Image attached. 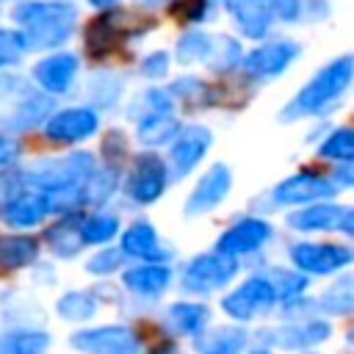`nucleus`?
<instances>
[{"mask_svg":"<svg viewBox=\"0 0 354 354\" xmlns=\"http://www.w3.org/2000/svg\"><path fill=\"white\" fill-rule=\"evenodd\" d=\"M321 304H324V310H329V313H348V310H351V304H354L351 279H348V277L337 279V282L324 293Z\"/></svg>","mask_w":354,"mask_h":354,"instance_id":"obj_27","label":"nucleus"},{"mask_svg":"<svg viewBox=\"0 0 354 354\" xmlns=\"http://www.w3.org/2000/svg\"><path fill=\"white\" fill-rule=\"evenodd\" d=\"M274 299H277L274 285L266 277H252L224 299V310L238 321H249L252 315L268 310L274 304Z\"/></svg>","mask_w":354,"mask_h":354,"instance_id":"obj_4","label":"nucleus"},{"mask_svg":"<svg viewBox=\"0 0 354 354\" xmlns=\"http://www.w3.org/2000/svg\"><path fill=\"white\" fill-rule=\"evenodd\" d=\"M11 191H14V183H11L8 177H0V207H3V210H6V205H8Z\"/></svg>","mask_w":354,"mask_h":354,"instance_id":"obj_40","label":"nucleus"},{"mask_svg":"<svg viewBox=\"0 0 354 354\" xmlns=\"http://www.w3.org/2000/svg\"><path fill=\"white\" fill-rule=\"evenodd\" d=\"M97 130V116L88 108H69L53 116L44 127V133L55 141H80Z\"/></svg>","mask_w":354,"mask_h":354,"instance_id":"obj_10","label":"nucleus"},{"mask_svg":"<svg viewBox=\"0 0 354 354\" xmlns=\"http://www.w3.org/2000/svg\"><path fill=\"white\" fill-rule=\"evenodd\" d=\"M321 155L326 158H340V160H351L354 158V133L348 127H340L337 133H332L324 147H321Z\"/></svg>","mask_w":354,"mask_h":354,"instance_id":"obj_30","label":"nucleus"},{"mask_svg":"<svg viewBox=\"0 0 354 354\" xmlns=\"http://www.w3.org/2000/svg\"><path fill=\"white\" fill-rule=\"evenodd\" d=\"M14 19L25 28V41L33 47H53L61 44L69 36V28L75 22V8L58 6V3H36L28 0L17 6Z\"/></svg>","mask_w":354,"mask_h":354,"instance_id":"obj_1","label":"nucleus"},{"mask_svg":"<svg viewBox=\"0 0 354 354\" xmlns=\"http://www.w3.org/2000/svg\"><path fill=\"white\" fill-rule=\"evenodd\" d=\"M177 130H180V124L174 119H169V116H149V119L141 122L138 138L144 144H169V141L177 138Z\"/></svg>","mask_w":354,"mask_h":354,"instance_id":"obj_23","label":"nucleus"},{"mask_svg":"<svg viewBox=\"0 0 354 354\" xmlns=\"http://www.w3.org/2000/svg\"><path fill=\"white\" fill-rule=\"evenodd\" d=\"M111 28L116 33H144L147 28L155 25V17L147 14H130V11H116V14H105Z\"/></svg>","mask_w":354,"mask_h":354,"instance_id":"obj_29","label":"nucleus"},{"mask_svg":"<svg viewBox=\"0 0 354 354\" xmlns=\"http://www.w3.org/2000/svg\"><path fill=\"white\" fill-rule=\"evenodd\" d=\"M58 313L66 318V321H86L91 313H94V301L91 296L86 293H69L58 301Z\"/></svg>","mask_w":354,"mask_h":354,"instance_id":"obj_31","label":"nucleus"},{"mask_svg":"<svg viewBox=\"0 0 354 354\" xmlns=\"http://www.w3.org/2000/svg\"><path fill=\"white\" fill-rule=\"evenodd\" d=\"M75 69H77V58L64 53V55H53V58H44L36 64L33 69V77L39 80V86H44L47 91H66L72 77H75Z\"/></svg>","mask_w":354,"mask_h":354,"instance_id":"obj_14","label":"nucleus"},{"mask_svg":"<svg viewBox=\"0 0 354 354\" xmlns=\"http://www.w3.org/2000/svg\"><path fill=\"white\" fill-rule=\"evenodd\" d=\"M166 185V166L155 158V155H141L136 158V169L130 174L127 191L136 202H152L160 196Z\"/></svg>","mask_w":354,"mask_h":354,"instance_id":"obj_8","label":"nucleus"},{"mask_svg":"<svg viewBox=\"0 0 354 354\" xmlns=\"http://www.w3.org/2000/svg\"><path fill=\"white\" fill-rule=\"evenodd\" d=\"M44 213H50V205H47V194H22L17 199H11L6 205V221L11 227H30L36 221L44 218Z\"/></svg>","mask_w":354,"mask_h":354,"instance_id":"obj_17","label":"nucleus"},{"mask_svg":"<svg viewBox=\"0 0 354 354\" xmlns=\"http://www.w3.org/2000/svg\"><path fill=\"white\" fill-rule=\"evenodd\" d=\"M39 246L28 235H3L0 238V266L3 268H22L36 257Z\"/></svg>","mask_w":354,"mask_h":354,"instance_id":"obj_19","label":"nucleus"},{"mask_svg":"<svg viewBox=\"0 0 354 354\" xmlns=\"http://www.w3.org/2000/svg\"><path fill=\"white\" fill-rule=\"evenodd\" d=\"M332 191H335V185L326 183V180H321V177L296 174V177H290V180H285V183L277 185L274 199L282 202V205H296V202H313V199L326 196Z\"/></svg>","mask_w":354,"mask_h":354,"instance_id":"obj_13","label":"nucleus"},{"mask_svg":"<svg viewBox=\"0 0 354 354\" xmlns=\"http://www.w3.org/2000/svg\"><path fill=\"white\" fill-rule=\"evenodd\" d=\"M293 55H296V44H290V41H271V44L249 53L246 61H243V69L249 75H257V77L277 75V72H282L290 64Z\"/></svg>","mask_w":354,"mask_h":354,"instance_id":"obj_12","label":"nucleus"},{"mask_svg":"<svg viewBox=\"0 0 354 354\" xmlns=\"http://www.w3.org/2000/svg\"><path fill=\"white\" fill-rule=\"evenodd\" d=\"M47 243H50V249H53L55 254H61V257H72V254L86 243V241H83L80 218L72 216V218L55 224L53 230H47Z\"/></svg>","mask_w":354,"mask_h":354,"instance_id":"obj_18","label":"nucleus"},{"mask_svg":"<svg viewBox=\"0 0 354 354\" xmlns=\"http://www.w3.org/2000/svg\"><path fill=\"white\" fill-rule=\"evenodd\" d=\"M113 39H116V30L111 28L108 17H97L88 28H86V47L94 58H102L105 53H111L113 47Z\"/></svg>","mask_w":354,"mask_h":354,"instance_id":"obj_24","label":"nucleus"},{"mask_svg":"<svg viewBox=\"0 0 354 354\" xmlns=\"http://www.w3.org/2000/svg\"><path fill=\"white\" fill-rule=\"evenodd\" d=\"M351 72H354V64H351V58L348 55H343V58H337V61H332L326 69H321L299 94H296V100L290 102V108H285L282 111V116L288 119V116H299V113H315V111H321V108H326L346 86H348V80H351Z\"/></svg>","mask_w":354,"mask_h":354,"instance_id":"obj_2","label":"nucleus"},{"mask_svg":"<svg viewBox=\"0 0 354 354\" xmlns=\"http://www.w3.org/2000/svg\"><path fill=\"white\" fill-rule=\"evenodd\" d=\"M268 232H271V230H268L266 221H260V218H243V221H238L235 227H230V230L218 238L216 249H218V254H224V257L246 254V252L257 249L260 243H266Z\"/></svg>","mask_w":354,"mask_h":354,"instance_id":"obj_9","label":"nucleus"},{"mask_svg":"<svg viewBox=\"0 0 354 354\" xmlns=\"http://www.w3.org/2000/svg\"><path fill=\"white\" fill-rule=\"evenodd\" d=\"M169 318H171V324H174L180 332L194 335V332H199V329L205 326V321H207V307H202V304H174V307L169 310Z\"/></svg>","mask_w":354,"mask_h":354,"instance_id":"obj_25","label":"nucleus"},{"mask_svg":"<svg viewBox=\"0 0 354 354\" xmlns=\"http://www.w3.org/2000/svg\"><path fill=\"white\" fill-rule=\"evenodd\" d=\"M207 144H210V133L205 127H191L185 130L177 144L171 147V163H174V174L183 177L185 171H191V166L207 152Z\"/></svg>","mask_w":354,"mask_h":354,"instance_id":"obj_15","label":"nucleus"},{"mask_svg":"<svg viewBox=\"0 0 354 354\" xmlns=\"http://www.w3.org/2000/svg\"><path fill=\"white\" fill-rule=\"evenodd\" d=\"M122 249L133 257H166L163 252H158V235L149 224H133L124 238H122Z\"/></svg>","mask_w":354,"mask_h":354,"instance_id":"obj_21","label":"nucleus"},{"mask_svg":"<svg viewBox=\"0 0 354 354\" xmlns=\"http://www.w3.org/2000/svg\"><path fill=\"white\" fill-rule=\"evenodd\" d=\"M329 335V326L321 321H310L299 329H288L282 332V346H307V343H321Z\"/></svg>","mask_w":354,"mask_h":354,"instance_id":"obj_28","label":"nucleus"},{"mask_svg":"<svg viewBox=\"0 0 354 354\" xmlns=\"http://www.w3.org/2000/svg\"><path fill=\"white\" fill-rule=\"evenodd\" d=\"M254 354H266V351H254Z\"/></svg>","mask_w":354,"mask_h":354,"instance_id":"obj_43","label":"nucleus"},{"mask_svg":"<svg viewBox=\"0 0 354 354\" xmlns=\"http://www.w3.org/2000/svg\"><path fill=\"white\" fill-rule=\"evenodd\" d=\"M91 6H97V8H105V6H111V3H116V0H88Z\"/></svg>","mask_w":354,"mask_h":354,"instance_id":"obj_41","label":"nucleus"},{"mask_svg":"<svg viewBox=\"0 0 354 354\" xmlns=\"http://www.w3.org/2000/svg\"><path fill=\"white\" fill-rule=\"evenodd\" d=\"M299 230H321V227H343L351 232V210L348 207H335V205H315L307 210H299L288 218Z\"/></svg>","mask_w":354,"mask_h":354,"instance_id":"obj_16","label":"nucleus"},{"mask_svg":"<svg viewBox=\"0 0 354 354\" xmlns=\"http://www.w3.org/2000/svg\"><path fill=\"white\" fill-rule=\"evenodd\" d=\"M147 3H158V0H147Z\"/></svg>","mask_w":354,"mask_h":354,"instance_id":"obj_42","label":"nucleus"},{"mask_svg":"<svg viewBox=\"0 0 354 354\" xmlns=\"http://www.w3.org/2000/svg\"><path fill=\"white\" fill-rule=\"evenodd\" d=\"M88 174H91V155L75 152V155L61 158V160L39 163L33 171H28V180L44 185L47 191H58V188H75V185H80Z\"/></svg>","mask_w":354,"mask_h":354,"instance_id":"obj_3","label":"nucleus"},{"mask_svg":"<svg viewBox=\"0 0 354 354\" xmlns=\"http://www.w3.org/2000/svg\"><path fill=\"white\" fill-rule=\"evenodd\" d=\"M290 257L299 268L313 274H332L343 268L351 260V252L335 243H296L290 249Z\"/></svg>","mask_w":354,"mask_h":354,"instance_id":"obj_7","label":"nucleus"},{"mask_svg":"<svg viewBox=\"0 0 354 354\" xmlns=\"http://www.w3.org/2000/svg\"><path fill=\"white\" fill-rule=\"evenodd\" d=\"M119 221L113 216H91L88 221H83V241L88 243H102L116 232Z\"/></svg>","mask_w":354,"mask_h":354,"instance_id":"obj_33","label":"nucleus"},{"mask_svg":"<svg viewBox=\"0 0 354 354\" xmlns=\"http://www.w3.org/2000/svg\"><path fill=\"white\" fill-rule=\"evenodd\" d=\"M75 348L88 354H138V343L127 326H100L86 329L72 337Z\"/></svg>","mask_w":354,"mask_h":354,"instance_id":"obj_5","label":"nucleus"},{"mask_svg":"<svg viewBox=\"0 0 354 354\" xmlns=\"http://www.w3.org/2000/svg\"><path fill=\"white\" fill-rule=\"evenodd\" d=\"M232 11H235V19H238V25L243 28L246 36H263L266 28H268V22H271V11H266V8L232 6Z\"/></svg>","mask_w":354,"mask_h":354,"instance_id":"obj_26","label":"nucleus"},{"mask_svg":"<svg viewBox=\"0 0 354 354\" xmlns=\"http://www.w3.org/2000/svg\"><path fill=\"white\" fill-rule=\"evenodd\" d=\"M119 260H122V254L119 252H100L97 257H91L88 260V268L94 271V274H105V271H111V268H116L119 266Z\"/></svg>","mask_w":354,"mask_h":354,"instance_id":"obj_36","label":"nucleus"},{"mask_svg":"<svg viewBox=\"0 0 354 354\" xmlns=\"http://www.w3.org/2000/svg\"><path fill=\"white\" fill-rule=\"evenodd\" d=\"M207 53H210V39H207V33H185V36L180 39V44H177V61H183V64L196 61V58H202V55H207Z\"/></svg>","mask_w":354,"mask_h":354,"instance_id":"obj_32","label":"nucleus"},{"mask_svg":"<svg viewBox=\"0 0 354 354\" xmlns=\"http://www.w3.org/2000/svg\"><path fill=\"white\" fill-rule=\"evenodd\" d=\"M166 66H169V58H166V53H152L144 64H141V69H144V75H149V77H160L163 72H166Z\"/></svg>","mask_w":354,"mask_h":354,"instance_id":"obj_38","label":"nucleus"},{"mask_svg":"<svg viewBox=\"0 0 354 354\" xmlns=\"http://www.w3.org/2000/svg\"><path fill=\"white\" fill-rule=\"evenodd\" d=\"M171 14L180 19H199L205 14V3L202 0H180V3H174Z\"/></svg>","mask_w":354,"mask_h":354,"instance_id":"obj_37","label":"nucleus"},{"mask_svg":"<svg viewBox=\"0 0 354 354\" xmlns=\"http://www.w3.org/2000/svg\"><path fill=\"white\" fill-rule=\"evenodd\" d=\"M111 191H113V174L105 171V174L94 177V180L88 183V188H83V199H86V202H102Z\"/></svg>","mask_w":354,"mask_h":354,"instance_id":"obj_35","label":"nucleus"},{"mask_svg":"<svg viewBox=\"0 0 354 354\" xmlns=\"http://www.w3.org/2000/svg\"><path fill=\"white\" fill-rule=\"evenodd\" d=\"M17 155H19L17 144L0 133V166H6V163H14V160H17Z\"/></svg>","mask_w":354,"mask_h":354,"instance_id":"obj_39","label":"nucleus"},{"mask_svg":"<svg viewBox=\"0 0 354 354\" xmlns=\"http://www.w3.org/2000/svg\"><path fill=\"white\" fill-rule=\"evenodd\" d=\"M235 260L232 257H224V254H205V257H196L188 263L185 268V277H183V285L188 290H196V293H205V290H213V288H221L232 274H235Z\"/></svg>","mask_w":354,"mask_h":354,"instance_id":"obj_6","label":"nucleus"},{"mask_svg":"<svg viewBox=\"0 0 354 354\" xmlns=\"http://www.w3.org/2000/svg\"><path fill=\"white\" fill-rule=\"evenodd\" d=\"M22 50H25V39H22V33L0 30V66L19 61Z\"/></svg>","mask_w":354,"mask_h":354,"instance_id":"obj_34","label":"nucleus"},{"mask_svg":"<svg viewBox=\"0 0 354 354\" xmlns=\"http://www.w3.org/2000/svg\"><path fill=\"white\" fill-rule=\"evenodd\" d=\"M243 346V329L238 326H221L196 340V348L202 354H235Z\"/></svg>","mask_w":354,"mask_h":354,"instance_id":"obj_20","label":"nucleus"},{"mask_svg":"<svg viewBox=\"0 0 354 354\" xmlns=\"http://www.w3.org/2000/svg\"><path fill=\"white\" fill-rule=\"evenodd\" d=\"M169 282V268L163 266H141L124 274V285L138 293H158Z\"/></svg>","mask_w":354,"mask_h":354,"instance_id":"obj_22","label":"nucleus"},{"mask_svg":"<svg viewBox=\"0 0 354 354\" xmlns=\"http://www.w3.org/2000/svg\"><path fill=\"white\" fill-rule=\"evenodd\" d=\"M227 188H230V171H227V166L218 163V166H213L210 171H205V177L199 180L196 191L188 196L185 210H188L191 216H196V213H205V210L216 207V205L224 199Z\"/></svg>","mask_w":354,"mask_h":354,"instance_id":"obj_11","label":"nucleus"}]
</instances>
